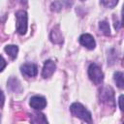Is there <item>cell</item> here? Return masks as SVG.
<instances>
[{"label":"cell","instance_id":"6da1fadb","mask_svg":"<svg viewBox=\"0 0 124 124\" xmlns=\"http://www.w3.org/2000/svg\"><path fill=\"white\" fill-rule=\"evenodd\" d=\"M70 110L76 117H78L87 123L92 122V117H91L90 111L87 110L86 108L84 106H82L80 103H73L70 106Z\"/></svg>","mask_w":124,"mask_h":124},{"label":"cell","instance_id":"7a4b0ae2","mask_svg":"<svg viewBox=\"0 0 124 124\" xmlns=\"http://www.w3.org/2000/svg\"><path fill=\"white\" fill-rule=\"evenodd\" d=\"M16 31L20 35H24L27 31V19L28 16L27 13L23 10L17 11L16 13Z\"/></svg>","mask_w":124,"mask_h":124},{"label":"cell","instance_id":"3957f363","mask_svg":"<svg viewBox=\"0 0 124 124\" xmlns=\"http://www.w3.org/2000/svg\"><path fill=\"white\" fill-rule=\"evenodd\" d=\"M88 76H89V78L95 84H100L104 79V74L100 66H98L95 63L90 64V66L88 67Z\"/></svg>","mask_w":124,"mask_h":124},{"label":"cell","instance_id":"277c9868","mask_svg":"<svg viewBox=\"0 0 124 124\" xmlns=\"http://www.w3.org/2000/svg\"><path fill=\"white\" fill-rule=\"evenodd\" d=\"M20 72L23 76L27 78H33V77H36L38 74V67L36 64H33V63H25L21 65Z\"/></svg>","mask_w":124,"mask_h":124},{"label":"cell","instance_id":"5b68a950","mask_svg":"<svg viewBox=\"0 0 124 124\" xmlns=\"http://www.w3.org/2000/svg\"><path fill=\"white\" fill-rule=\"evenodd\" d=\"M29 105L36 110H42L46 106V100L42 96H33L29 100Z\"/></svg>","mask_w":124,"mask_h":124},{"label":"cell","instance_id":"8992f818","mask_svg":"<svg viewBox=\"0 0 124 124\" xmlns=\"http://www.w3.org/2000/svg\"><path fill=\"white\" fill-rule=\"evenodd\" d=\"M78 41H79V44H80L81 46H85V47L88 48V49H94L95 46H96V42H95L93 36L90 35V34H88V33L82 34V35L79 37Z\"/></svg>","mask_w":124,"mask_h":124},{"label":"cell","instance_id":"52a82bcc","mask_svg":"<svg viewBox=\"0 0 124 124\" xmlns=\"http://www.w3.org/2000/svg\"><path fill=\"white\" fill-rule=\"evenodd\" d=\"M56 69V65L55 63L52 61V60H46L44 64V67H43V70H42V77L44 78H50L54 71Z\"/></svg>","mask_w":124,"mask_h":124},{"label":"cell","instance_id":"ba28073f","mask_svg":"<svg viewBox=\"0 0 124 124\" xmlns=\"http://www.w3.org/2000/svg\"><path fill=\"white\" fill-rule=\"evenodd\" d=\"M101 101L102 102H113V90L110 87H105L101 90Z\"/></svg>","mask_w":124,"mask_h":124},{"label":"cell","instance_id":"9c48e42d","mask_svg":"<svg viewBox=\"0 0 124 124\" xmlns=\"http://www.w3.org/2000/svg\"><path fill=\"white\" fill-rule=\"evenodd\" d=\"M49 38H50V41L54 44H62L63 43V36H62L61 32L58 30V27L51 30Z\"/></svg>","mask_w":124,"mask_h":124},{"label":"cell","instance_id":"30bf717a","mask_svg":"<svg viewBox=\"0 0 124 124\" xmlns=\"http://www.w3.org/2000/svg\"><path fill=\"white\" fill-rule=\"evenodd\" d=\"M8 87L10 90L12 91H15V92H17V91H20L21 90V87H20V83L18 81L17 78H11L9 80H8Z\"/></svg>","mask_w":124,"mask_h":124},{"label":"cell","instance_id":"8fae6325","mask_svg":"<svg viewBox=\"0 0 124 124\" xmlns=\"http://www.w3.org/2000/svg\"><path fill=\"white\" fill-rule=\"evenodd\" d=\"M5 51L10 55L11 58L15 59L16 56H17V52H18V47L17 46H15V45H8L5 46Z\"/></svg>","mask_w":124,"mask_h":124},{"label":"cell","instance_id":"7c38bea8","mask_svg":"<svg viewBox=\"0 0 124 124\" xmlns=\"http://www.w3.org/2000/svg\"><path fill=\"white\" fill-rule=\"evenodd\" d=\"M124 75L122 72H115L114 75H113V79H114V82L116 83V85L119 87V88H123L124 87Z\"/></svg>","mask_w":124,"mask_h":124},{"label":"cell","instance_id":"4fadbf2b","mask_svg":"<svg viewBox=\"0 0 124 124\" xmlns=\"http://www.w3.org/2000/svg\"><path fill=\"white\" fill-rule=\"evenodd\" d=\"M99 28H100V30L103 32V34L104 35H106V36H108V35H110V29H109V25H108V23L107 22V21H101L100 23H99Z\"/></svg>","mask_w":124,"mask_h":124},{"label":"cell","instance_id":"5bb4252c","mask_svg":"<svg viewBox=\"0 0 124 124\" xmlns=\"http://www.w3.org/2000/svg\"><path fill=\"white\" fill-rule=\"evenodd\" d=\"M33 123H41V122H43V123H46L47 122V120L45 118V115L44 114H42V113H37V114H35V116H33V119L31 120Z\"/></svg>","mask_w":124,"mask_h":124},{"label":"cell","instance_id":"9a60e30c","mask_svg":"<svg viewBox=\"0 0 124 124\" xmlns=\"http://www.w3.org/2000/svg\"><path fill=\"white\" fill-rule=\"evenodd\" d=\"M101 3L105 7L112 9V8H114L116 6V4L118 3V0H101Z\"/></svg>","mask_w":124,"mask_h":124},{"label":"cell","instance_id":"2e32d148","mask_svg":"<svg viewBox=\"0 0 124 124\" xmlns=\"http://www.w3.org/2000/svg\"><path fill=\"white\" fill-rule=\"evenodd\" d=\"M50 9H51V11L59 12V11L62 9V2H61L60 0H56V1H54V2L51 4Z\"/></svg>","mask_w":124,"mask_h":124},{"label":"cell","instance_id":"e0dca14e","mask_svg":"<svg viewBox=\"0 0 124 124\" xmlns=\"http://www.w3.org/2000/svg\"><path fill=\"white\" fill-rule=\"evenodd\" d=\"M6 66H7V63H6L5 59L3 58V56L0 55V72H2V71L5 69Z\"/></svg>","mask_w":124,"mask_h":124},{"label":"cell","instance_id":"ac0fdd59","mask_svg":"<svg viewBox=\"0 0 124 124\" xmlns=\"http://www.w3.org/2000/svg\"><path fill=\"white\" fill-rule=\"evenodd\" d=\"M4 102H5V95H4L3 91L0 90V107H3Z\"/></svg>","mask_w":124,"mask_h":124},{"label":"cell","instance_id":"d6986e66","mask_svg":"<svg viewBox=\"0 0 124 124\" xmlns=\"http://www.w3.org/2000/svg\"><path fill=\"white\" fill-rule=\"evenodd\" d=\"M118 103H119V108H120V109L123 110V105H122V103H123V95H120V96H119Z\"/></svg>","mask_w":124,"mask_h":124},{"label":"cell","instance_id":"ffe728a7","mask_svg":"<svg viewBox=\"0 0 124 124\" xmlns=\"http://www.w3.org/2000/svg\"><path fill=\"white\" fill-rule=\"evenodd\" d=\"M64 2H65L67 7H71L73 5V3H74V0H64Z\"/></svg>","mask_w":124,"mask_h":124}]
</instances>
